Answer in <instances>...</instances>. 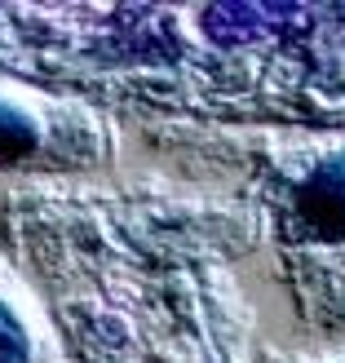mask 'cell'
Segmentation results:
<instances>
[{"instance_id": "1", "label": "cell", "mask_w": 345, "mask_h": 363, "mask_svg": "<svg viewBox=\"0 0 345 363\" xmlns=\"http://www.w3.org/2000/svg\"><path fill=\"white\" fill-rule=\"evenodd\" d=\"M297 213L319 240H336L345 230V155L323 160L297 191Z\"/></svg>"}, {"instance_id": "2", "label": "cell", "mask_w": 345, "mask_h": 363, "mask_svg": "<svg viewBox=\"0 0 345 363\" xmlns=\"http://www.w3.org/2000/svg\"><path fill=\"white\" fill-rule=\"evenodd\" d=\"M35 151V124L13 111L9 102H0V160H23Z\"/></svg>"}, {"instance_id": "3", "label": "cell", "mask_w": 345, "mask_h": 363, "mask_svg": "<svg viewBox=\"0 0 345 363\" xmlns=\"http://www.w3.org/2000/svg\"><path fill=\"white\" fill-rule=\"evenodd\" d=\"M31 341L23 333V323L9 315V306H0V363H27Z\"/></svg>"}]
</instances>
